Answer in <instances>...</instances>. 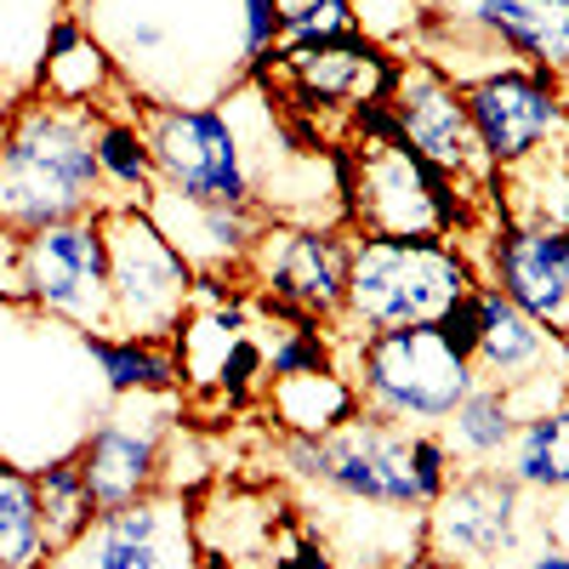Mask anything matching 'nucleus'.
Listing matches in <instances>:
<instances>
[{
  "mask_svg": "<svg viewBox=\"0 0 569 569\" xmlns=\"http://www.w3.org/2000/svg\"><path fill=\"white\" fill-rule=\"evenodd\" d=\"M98 109L34 98L0 131V233H34L98 211Z\"/></svg>",
  "mask_w": 569,
  "mask_h": 569,
  "instance_id": "obj_1",
  "label": "nucleus"
},
{
  "mask_svg": "<svg viewBox=\"0 0 569 569\" xmlns=\"http://www.w3.org/2000/svg\"><path fill=\"white\" fill-rule=\"evenodd\" d=\"M291 461L308 479L376 507H427L450 485V450L427 433H393L382 421H348L297 439Z\"/></svg>",
  "mask_w": 569,
  "mask_h": 569,
  "instance_id": "obj_2",
  "label": "nucleus"
},
{
  "mask_svg": "<svg viewBox=\"0 0 569 569\" xmlns=\"http://www.w3.org/2000/svg\"><path fill=\"white\" fill-rule=\"evenodd\" d=\"M472 291L467 262L433 233H370L348 257V308L376 330L439 325Z\"/></svg>",
  "mask_w": 569,
  "mask_h": 569,
  "instance_id": "obj_3",
  "label": "nucleus"
},
{
  "mask_svg": "<svg viewBox=\"0 0 569 569\" xmlns=\"http://www.w3.org/2000/svg\"><path fill=\"white\" fill-rule=\"evenodd\" d=\"M359 388L393 421H445L472 393V359L445 337V325L370 330L359 348Z\"/></svg>",
  "mask_w": 569,
  "mask_h": 569,
  "instance_id": "obj_4",
  "label": "nucleus"
},
{
  "mask_svg": "<svg viewBox=\"0 0 569 569\" xmlns=\"http://www.w3.org/2000/svg\"><path fill=\"white\" fill-rule=\"evenodd\" d=\"M18 279H23V297L40 313L86 325V330H109L114 302H109V228H103V211H86V217L23 233Z\"/></svg>",
  "mask_w": 569,
  "mask_h": 569,
  "instance_id": "obj_5",
  "label": "nucleus"
},
{
  "mask_svg": "<svg viewBox=\"0 0 569 569\" xmlns=\"http://www.w3.org/2000/svg\"><path fill=\"white\" fill-rule=\"evenodd\" d=\"M109 228V302H114V325L126 337H160L177 330V319L188 313V257L154 228L149 211L137 206H114L103 211Z\"/></svg>",
  "mask_w": 569,
  "mask_h": 569,
  "instance_id": "obj_6",
  "label": "nucleus"
},
{
  "mask_svg": "<svg viewBox=\"0 0 569 569\" xmlns=\"http://www.w3.org/2000/svg\"><path fill=\"white\" fill-rule=\"evenodd\" d=\"M149 149L154 171L166 177L171 194L194 206H246L251 177L240 131L217 109H182V103H149Z\"/></svg>",
  "mask_w": 569,
  "mask_h": 569,
  "instance_id": "obj_7",
  "label": "nucleus"
},
{
  "mask_svg": "<svg viewBox=\"0 0 569 569\" xmlns=\"http://www.w3.org/2000/svg\"><path fill=\"white\" fill-rule=\"evenodd\" d=\"M518 485L512 472H467V479L445 485L433 501V518H427V541H433V558L445 569L461 563H496L512 552L518 541Z\"/></svg>",
  "mask_w": 569,
  "mask_h": 569,
  "instance_id": "obj_8",
  "label": "nucleus"
},
{
  "mask_svg": "<svg viewBox=\"0 0 569 569\" xmlns=\"http://www.w3.org/2000/svg\"><path fill=\"white\" fill-rule=\"evenodd\" d=\"M365 182H359V211L370 222V233H439L456 222V206L445 200L450 188L445 177L427 166L421 154H410V142L399 131L365 142Z\"/></svg>",
  "mask_w": 569,
  "mask_h": 569,
  "instance_id": "obj_9",
  "label": "nucleus"
},
{
  "mask_svg": "<svg viewBox=\"0 0 569 569\" xmlns=\"http://www.w3.org/2000/svg\"><path fill=\"white\" fill-rule=\"evenodd\" d=\"M467 120L479 131V149L496 166H512V160H530L558 131L563 103L547 69H501L467 91Z\"/></svg>",
  "mask_w": 569,
  "mask_h": 569,
  "instance_id": "obj_10",
  "label": "nucleus"
},
{
  "mask_svg": "<svg viewBox=\"0 0 569 569\" xmlns=\"http://www.w3.org/2000/svg\"><path fill=\"white\" fill-rule=\"evenodd\" d=\"M46 569H188V558L171 507L142 496L126 507H103L86 536H74Z\"/></svg>",
  "mask_w": 569,
  "mask_h": 569,
  "instance_id": "obj_11",
  "label": "nucleus"
},
{
  "mask_svg": "<svg viewBox=\"0 0 569 569\" xmlns=\"http://www.w3.org/2000/svg\"><path fill=\"white\" fill-rule=\"evenodd\" d=\"M388 109H393L399 137L410 142V154H421L433 171H467L485 154L479 131H472V120H467V98L450 91L445 74H433V69L416 63V69L393 74V103Z\"/></svg>",
  "mask_w": 569,
  "mask_h": 569,
  "instance_id": "obj_12",
  "label": "nucleus"
},
{
  "mask_svg": "<svg viewBox=\"0 0 569 569\" xmlns=\"http://www.w3.org/2000/svg\"><path fill=\"white\" fill-rule=\"evenodd\" d=\"M496 291L530 319L569 330V228H512L496 246Z\"/></svg>",
  "mask_w": 569,
  "mask_h": 569,
  "instance_id": "obj_13",
  "label": "nucleus"
},
{
  "mask_svg": "<svg viewBox=\"0 0 569 569\" xmlns=\"http://www.w3.org/2000/svg\"><path fill=\"white\" fill-rule=\"evenodd\" d=\"M74 456H80V472H86L98 507L142 501L154 490V472H160V427L149 416H109L91 427Z\"/></svg>",
  "mask_w": 569,
  "mask_h": 569,
  "instance_id": "obj_14",
  "label": "nucleus"
},
{
  "mask_svg": "<svg viewBox=\"0 0 569 569\" xmlns=\"http://www.w3.org/2000/svg\"><path fill=\"white\" fill-rule=\"evenodd\" d=\"M268 291L302 313H337L348 302V251L330 233L268 240Z\"/></svg>",
  "mask_w": 569,
  "mask_h": 569,
  "instance_id": "obj_15",
  "label": "nucleus"
},
{
  "mask_svg": "<svg viewBox=\"0 0 569 569\" xmlns=\"http://www.w3.org/2000/svg\"><path fill=\"white\" fill-rule=\"evenodd\" d=\"M109 86H114V58L103 52V40H91L74 18H58L34 63V91L69 109H103L98 98Z\"/></svg>",
  "mask_w": 569,
  "mask_h": 569,
  "instance_id": "obj_16",
  "label": "nucleus"
},
{
  "mask_svg": "<svg viewBox=\"0 0 569 569\" xmlns=\"http://www.w3.org/2000/svg\"><path fill=\"white\" fill-rule=\"evenodd\" d=\"M547 353V325L530 319L518 302H507L496 284L472 297V365H485L501 382H518L536 359Z\"/></svg>",
  "mask_w": 569,
  "mask_h": 569,
  "instance_id": "obj_17",
  "label": "nucleus"
},
{
  "mask_svg": "<svg viewBox=\"0 0 569 569\" xmlns=\"http://www.w3.org/2000/svg\"><path fill=\"white\" fill-rule=\"evenodd\" d=\"M467 18L512 52L569 69V0H472Z\"/></svg>",
  "mask_w": 569,
  "mask_h": 569,
  "instance_id": "obj_18",
  "label": "nucleus"
},
{
  "mask_svg": "<svg viewBox=\"0 0 569 569\" xmlns=\"http://www.w3.org/2000/svg\"><path fill=\"white\" fill-rule=\"evenodd\" d=\"M52 547H46L40 525V496H34V472L0 461V569H46Z\"/></svg>",
  "mask_w": 569,
  "mask_h": 569,
  "instance_id": "obj_19",
  "label": "nucleus"
},
{
  "mask_svg": "<svg viewBox=\"0 0 569 569\" xmlns=\"http://www.w3.org/2000/svg\"><path fill=\"white\" fill-rule=\"evenodd\" d=\"M34 496H40V525H46V547H52V558H58L74 536H86V525L103 512L98 501H91V485H86V472H80V456H58V461L34 467Z\"/></svg>",
  "mask_w": 569,
  "mask_h": 569,
  "instance_id": "obj_20",
  "label": "nucleus"
},
{
  "mask_svg": "<svg viewBox=\"0 0 569 569\" xmlns=\"http://www.w3.org/2000/svg\"><path fill=\"white\" fill-rule=\"evenodd\" d=\"M80 348H86V359H98L103 382L114 393H166L177 382V359L166 348H154V337H103V330H86Z\"/></svg>",
  "mask_w": 569,
  "mask_h": 569,
  "instance_id": "obj_21",
  "label": "nucleus"
},
{
  "mask_svg": "<svg viewBox=\"0 0 569 569\" xmlns=\"http://www.w3.org/2000/svg\"><path fill=\"white\" fill-rule=\"evenodd\" d=\"M512 479L525 490H569V405L530 416L512 433Z\"/></svg>",
  "mask_w": 569,
  "mask_h": 569,
  "instance_id": "obj_22",
  "label": "nucleus"
},
{
  "mask_svg": "<svg viewBox=\"0 0 569 569\" xmlns=\"http://www.w3.org/2000/svg\"><path fill=\"white\" fill-rule=\"evenodd\" d=\"M445 421H450V445L461 456H496L512 445V399L496 388H472Z\"/></svg>",
  "mask_w": 569,
  "mask_h": 569,
  "instance_id": "obj_23",
  "label": "nucleus"
},
{
  "mask_svg": "<svg viewBox=\"0 0 569 569\" xmlns=\"http://www.w3.org/2000/svg\"><path fill=\"white\" fill-rule=\"evenodd\" d=\"M98 166H103V182L126 188V194H137V200H149V188L160 177L149 137H142L131 120H103V114H98Z\"/></svg>",
  "mask_w": 569,
  "mask_h": 569,
  "instance_id": "obj_24",
  "label": "nucleus"
},
{
  "mask_svg": "<svg viewBox=\"0 0 569 569\" xmlns=\"http://www.w3.org/2000/svg\"><path fill=\"white\" fill-rule=\"evenodd\" d=\"M370 58L359 40H337V46H308L297 52V74L319 91V98H365L370 86Z\"/></svg>",
  "mask_w": 569,
  "mask_h": 569,
  "instance_id": "obj_25",
  "label": "nucleus"
},
{
  "mask_svg": "<svg viewBox=\"0 0 569 569\" xmlns=\"http://www.w3.org/2000/svg\"><path fill=\"white\" fill-rule=\"evenodd\" d=\"M279 29L291 34L302 52L308 46H337L353 40V0H273Z\"/></svg>",
  "mask_w": 569,
  "mask_h": 569,
  "instance_id": "obj_26",
  "label": "nucleus"
},
{
  "mask_svg": "<svg viewBox=\"0 0 569 569\" xmlns=\"http://www.w3.org/2000/svg\"><path fill=\"white\" fill-rule=\"evenodd\" d=\"M12 114H18V86H12L7 74H0V131L12 126Z\"/></svg>",
  "mask_w": 569,
  "mask_h": 569,
  "instance_id": "obj_27",
  "label": "nucleus"
},
{
  "mask_svg": "<svg viewBox=\"0 0 569 569\" xmlns=\"http://www.w3.org/2000/svg\"><path fill=\"white\" fill-rule=\"evenodd\" d=\"M512 569H569V552H536V558L512 563Z\"/></svg>",
  "mask_w": 569,
  "mask_h": 569,
  "instance_id": "obj_28",
  "label": "nucleus"
},
{
  "mask_svg": "<svg viewBox=\"0 0 569 569\" xmlns=\"http://www.w3.org/2000/svg\"><path fill=\"white\" fill-rule=\"evenodd\" d=\"M410 569H445V563H410Z\"/></svg>",
  "mask_w": 569,
  "mask_h": 569,
  "instance_id": "obj_29",
  "label": "nucleus"
},
{
  "mask_svg": "<svg viewBox=\"0 0 569 569\" xmlns=\"http://www.w3.org/2000/svg\"><path fill=\"white\" fill-rule=\"evenodd\" d=\"M563 348H569V330H563Z\"/></svg>",
  "mask_w": 569,
  "mask_h": 569,
  "instance_id": "obj_30",
  "label": "nucleus"
}]
</instances>
